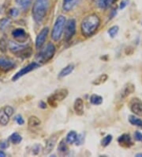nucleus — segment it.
Segmentation results:
<instances>
[{
	"label": "nucleus",
	"instance_id": "6",
	"mask_svg": "<svg viewBox=\"0 0 142 157\" xmlns=\"http://www.w3.org/2000/svg\"><path fill=\"white\" fill-rule=\"evenodd\" d=\"M64 30V39L66 41H69L76 33V21L74 19H69Z\"/></svg>",
	"mask_w": 142,
	"mask_h": 157
},
{
	"label": "nucleus",
	"instance_id": "27",
	"mask_svg": "<svg viewBox=\"0 0 142 157\" xmlns=\"http://www.w3.org/2000/svg\"><path fill=\"white\" fill-rule=\"evenodd\" d=\"M18 5L21 6V8L25 9L27 7H29V5L32 3V0H15Z\"/></svg>",
	"mask_w": 142,
	"mask_h": 157
},
{
	"label": "nucleus",
	"instance_id": "24",
	"mask_svg": "<svg viewBox=\"0 0 142 157\" xmlns=\"http://www.w3.org/2000/svg\"><path fill=\"white\" fill-rule=\"evenodd\" d=\"M108 78V76L106 74H102L99 76L97 78H96L94 81L92 82V83L94 85H100L106 82V80Z\"/></svg>",
	"mask_w": 142,
	"mask_h": 157
},
{
	"label": "nucleus",
	"instance_id": "42",
	"mask_svg": "<svg viewBox=\"0 0 142 157\" xmlns=\"http://www.w3.org/2000/svg\"><path fill=\"white\" fill-rule=\"evenodd\" d=\"M5 156H6L5 152L3 151H0V157H5Z\"/></svg>",
	"mask_w": 142,
	"mask_h": 157
},
{
	"label": "nucleus",
	"instance_id": "10",
	"mask_svg": "<svg viewBox=\"0 0 142 157\" xmlns=\"http://www.w3.org/2000/svg\"><path fill=\"white\" fill-rule=\"evenodd\" d=\"M57 140H58V136L57 134H54L52 136H51L49 139L47 140L46 142V145H45V148L44 149V155H48L49 153L51 152V151L53 150L55 146L56 145Z\"/></svg>",
	"mask_w": 142,
	"mask_h": 157
},
{
	"label": "nucleus",
	"instance_id": "36",
	"mask_svg": "<svg viewBox=\"0 0 142 157\" xmlns=\"http://www.w3.org/2000/svg\"><path fill=\"white\" fill-rule=\"evenodd\" d=\"M134 137H135V140H137V141L142 142V133L139 131H136L135 133H134Z\"/></svg>",
	"mask_w": 142,
	"mask_h": 157
},
{
	"label": "nucleus",
	"instance_id": "11",
	"mask_svg": "<svg viewBox=\"0 0 142 157\" xmlns=\"http://www.w3.org/2000/svg\"><path fill=\"white\" fill-rule=\"evenodd\" d=\"M14 63L13 61L5 58H0V69L4 72H7L14 68Z\"/></svg>",
	"mask_w": 142,
	"mask_h": 157
},
{
	"label": "nucleus",
	"instance_id": "37",
	"mask_svg": "<svg viewBox=\"0 0 142 157\" xmlns=\"http://www.w3.org/2000/svg\"><path fill=\"white\" fill-rule=\"evenodd\" d=\"M8 146H9V143L6 140L0 142V149H6L8 148Z\"/></svg>",
	"mask_w": 142,
	"mask_h": 157
},
{
	"label": "nucleus",
	"instance_id": "38",
	"mask_svg": "<svg viewBox=\"0 0 142 157\" xmlns=\"http://www.w3.org/2000/svg\"><path fill=\"white\" fill-rule=\"evenodd\" d=\"M40 145H36L34 147H33V154H35V155H37L40 152Z\"/></svg>",
	"mask_w": 142,
	"mask_h": 157
},
{
	"label": "nucleus",
	"instance_id": "1",
	"mask_svg": "<svg viewBox=\"0 0 142 157\" xmlns=\"http://www.w3.org/2000/svg\"><path fill=\"white\" fill-rule=\"evenodd\" d=\"M100 24V20L96 14H92L87 16L83 19L81 25V33L84 36H91L97 30Z\"/></svg>",
	"mask_w": 142,
	"mask_h": 157
},
{
	"label": "nucleus",
	"instance_id": "4",
	"mask_svg": "<svg viewBox=\"0 0 142 157\" xmlns=\"http://www.w3.org/2000/svg\"><path fill=\"white\" fill-rule=\"evenodd\" d=\"M68 95V91L66 89H59L47 98V103L51 107H55L59 102H61Z\"/></svg>",
	"mask_w": 142,
	"mask_h": 157
},
{
	"label": "nucleus",
	"instance_id": "7",
	"mask_svg": "<svg viewBox=\"0 0 142 157\" xmlns=\"http://www.w3.org/2000/svg\"><path fill=\"white\" fill-rule=\"evenodd\" d=\"M39 66H40V64L37 63H36V62L32 63H29V65L25 66V67H23L22 69H21L19 72H18L16 73L14 76V77L12 78V80H13V81H17L18 78H21V76H25V75L27 74V73L32 72L33 70L36 69V67H38Z\"/></svg>",
	"mask_w": 142,
	"mask_h": 157
},
{
	"label": "nucleus",
	"instance_id": "33",
	"mask_svg": "<svg viewBox=\"0 0 142 157\" xmlns=\"http://www.w3.org/2000/svg\"><path fill=\"white\" fill-rule=\"evenodd\" d=\"M6 48H7V43L6 42V41L4 39L0 40V49H1V51L6 52Z\"/></svg>",
	"mask_w": 142,
	"mask_h": 157
},
{
	"label": "nucleus",
	"instance_id": "23",
	"mask_svg": "<svg viewBox=\"0 0 142 157\" xmlns=\"http://www.w3.org/2000/svg\"><path fill=\"white\" fill-rule=\"evenodd\" d=\"M10 141L12 142L13 144H15V145H18L20 142L22 140V137H21L18 133H14L12 134L11 136H10Z\"/></svg>",
	"mask_w": 142,
	"mask_h": 157
},
{
	"label": "nucleus",
	"instance_id": "12",
	"mask_svg": "<svg viewBox=\"0 0 142 157\" xmlns=\"http://www.w3.org/2000/svg\"><path fill=\"white\" fill-rule=\"evenodd\" d=\"M74 109L77 115H82L84 113V102L81 98H77L74 104Z\"/></svg>",
	"mask_w": 142,
	"mask_h": 157
},
{
	"label": "nucleus",
	"instance_id": "15",
	"mask_svg": "<svg viewBox=\"0 0 142 157\" xmlns=\"http://www.w3.org/2000/svg\"><path fill=\"white\" fill-rule=\"evenodd\" d=\"M27 48L25 46L20 45L17 43L13 42V41H10L9 43V49L12 52L14 53H16V54H18L19 52H21L22 50H24L25 48Z\"/></svg>",
	"mask_w": 142,
	"mask_h": 157
},
{
	"label": "nucleus",
	"instance_id": "2",
	"mask_svg": "<svg viewBox=\"0 0 142 157\" xmlns=\"http://www.w3.org/2000/svg\"><path fill=\"white\" fill-rule=\"evenodd\" d=\"M48 7V0H36L33 7V18L36 23L40 24L44 21Z\"/></svg>",
	"mask_w": 142,
	"mask_h": 157
},
{
	"label": "nucleus",
	"instance_id": "34",
	"mask_svg": "<svg viewBox=\"0 0 142 157\" xmlns=\"http://www.w3.org/2000/svg\"><path fill=\"white\" fill-rule=\"evenodd\" d=\"M83 141H84V136L83 134H78L77 136V139H76V145H82Z\"/></svg>",
	"mask_w": 142,
	"mask_h": 157
},
{
	"label": "nucleus",
	"instance_id": "9",
	"mask_svg": "<svg viewBox=\"0 0 142 157\" xmlns=\"http://www.w3.org/2000/svg\"><path fill=\"white\" fill-rule=\"evenodd\" d=\"M130 109L134 114L142 116V102L138 98H133L130 102Z\"/></svg>",
	"mask_w": 142,
	"mask_h": 157
},
{
	"label": "nucleus",
	"instance_id": "20",
	"mask_svg": "<svg viewBox=\"0 0 142 157\" xmlns=\"http://www.w3.org/2000/svg\"><path fill=\"white\" fill-rule=\"evenodd\" d=\"M129 121L131 125H135V126L142 127V120L140 119L134 115H130L129 117Z\"/></svg>",
	"mask_w": 142,
	"mask_h": 157
},
{
	"label": "nucleus",
	"instance_id": "31",
	"mask_svg": "<svg viewBox=\"0 0 142 157\" xmlns=\"http://www.w3.org/2000/svg\"><path fill=\"white\" fill-rule=\"evenodd\" d=\"M10 24V20L7 18H3L0 21V30H4Z\"/></svg>",
	"mask_w": 142,
	"mask_h": 157
},
{
	"label": "nucleus",
	"instance_id": "30",
	"mask_svg": "<svg viewBox=\"0 0 142 157\" xmlns=\"http://www.w3.org/2000/svg\"><path fill=\"white\" fill-rule=\"evenodd\" d=\"M112 140V136L111 135H107L105 137H104V139L102 140L101 141V145H103L104 147H106L107 145H110V143Z\"/></svg>",
	"mask_w": 142,
	"mask_h": 157
},
{
	"label": "nucleus",
	"instance_id": "3",
	"mask_svg": "<svg viewBox=\"0 0 142 157\" xmlns=\"http://www.w3.org/2000/svg\"><path fill=\"white\" fill-rule=\"evenodd\" d=\"M66 23V20L63 15H59L57 18L55 23L54 25L52 32H51V39L53 40L54 41H58L61 38L62 33L65 29Z\"/></svg>",
	"mask_w": 142,
	"mask_h": 157
},
{
	"label": "nucleus",
	"instance_id": "21",
	"mask_svg": "<svg viewBox=\"0 0 142 157\" xmlns=\"http://www.w3.org/2000/svg\"><path fill=\"white\" fill-rule=\"evenodd\" d=\"M77 134L75 131H70L69 132L68 134L66 135V141L67 142L68 144H74L76 141L77 139Z\"/></svg>",
	"mask_w": 142,
	"mask_h": 157
},
{
	"label": "nucleus",
	"instance_id": "14",
	"mask_svg": "<svg viewBox=\"0 0 142 157\" xmlns=\"http://www.w3.org/2000/svg\"><path fill=\"white\" fill-rule=\"evenodd\" d=\"M135 91V87L134 85L132 84V83H128L124 87V88L122 89L121 93V96L122 98H125L127 96H129L130 94H131L132 93H133Z\"/></svg>",
	"mask_w": 142,
	"mask_h": 157
},
{
	"label": "nucleus",
	"instance_id": "19",
	"mask_svg": "<svg viewBox=\"0 0 142 157\" xmlns=\"http://www.w3.org/2000/svg\"><path fill=\"white\" fill-rule=\"evenodd\" d=\"M28 124H29V126L31 127V128H35V127L39 126L41 124V121L36 116H31L29 118Z\"/></svg>",
	"mask_w": 142,
	"mask_h": 157
},
{
	"label": "nucleus",
	"instance_id": "22",
	"mask_svg": "<svg viewBox=\"0 0 142 157\" xmlns=\"http://www.w3.org/2000/svg\"><path fill=\"white\" fill-rule=\"evenodd\" d=\"M90 103L95 106H99L103 103V98L97 94H92L90 97Z\"/></svg>",
	"mask_w": 142,
	"mask_h": 157
},
{
	"label": "nucleus",
	"instance_id": "17",
	"mask_svg": "<svg viewBox=\"0 0 142 157\" xmlns=\"http://www.w3.org/2000/svg\"><path fill=\"white\" fill-rule=\"evenodd\" d=\"M74 69V65H73V64H69V65H67L66 67H64V68L60 72V73L59 74V78H63V77L69 76L70 74L73 72Z\"/></svg>",
	"mask_w": 142,
	"mask_h": 157
},
{
	"label": "nucleus",
	"instance_id": "8",
	"mask_svg": "<svg viewBox=\"0 0 142 157\" xmlns=\"http://www.w3.org/2000/svg\"><path fill=\"white\" fill-rule=\"evenodd\" d=\"M48 32H49V28L45 27L37 35L36 39V48H37V49L41 48L43 45H44L45 41H46V38H47V34H48Z\"/></svg>",
	"mask_w": 142,
	"mask_h": 157
},
{
	"label": "nucleus",
	"instance_id": "29",
	"mask_svg": "<svg viewBox=\"0 0 142 157\" xmlns=\"http://www.w3.org/2000/svg\"><path fill=\"white\" fill-rule=\"evenodd\" d=\"M118 30H119V28H118V25H114L111 28H110L109 30H108V33H109V35L111 37H115V36L117 35V33L118 32Z\"/></svg>",
	"mask_w": 142,
	"mask_h": 157
},
{
	"label": "nucleus",
	"instance_id": "40",
	"mask_svg": "<svg viewBox=\"0 0 142 157\" xmlns=\"http://www.w3.org/2000/svg\"><path fill=\"white\" fill-rule=\"evenodd\" d=\"M19 14V11H18V9H11L10 10V15L12 17H17Z\"/></svg>",
	"mask_w": 142,
	"mask_h": 157
},
{
	"label": "nucleus",
	"instance_id": "35",
	"mask_svg": "<svg viewBox=\"0 0 142 157\" xmlns=\"http://www.w3.org/2000/svg\"><path fill=\"white\" fill-rule=\"evenodd\" d=\"M14 120L17 121V123H18V125H24V123H25V121H24V119L22 118L21 115H17V116L15 117Z\"/></svg>",
	"mask_w": 142,
	"mask_h": 157
},
{
	"label": "nucleus",
	"instance_id": "39",
	"mask_svg": "<svg viewBox=\"0 0 142 157\" xmlns=\"http://www.w3.org/2000/svg\"><path fill=\"white\" fill-rule=\"evenodd\" d=\"M128 3H129V1H128V0H122V1L121 2V3H120V6H119L120 10L124 9L125 7L128 5Z\"/></svg>",
	"mask_w": 142,
	"mask_h": 157
},
{
	"label": "nucleus",
	"instance_id": "41",
	"mask_svg": "<svg viewBox=\"0 0 142 157\" xmlns=\"http://www.w3.org/2000/svg\"><path fill=\"white\" fill-rule=\"evenodd\" d=\"M40 107H41L43 109L46 108V103H44V102H40Z\"/></svg>",
	"mask_w": 142,
	"mask_h": 157
},
{
	"label": "nucleus",
	"instance_id": "13",
	"mask_svg": "<svg viewBox=\"0 0 142 157\" xmlns=\"http://www.w3.org/2000/svg\"><path fill=\"white\" fill-rule=\"evenodd\" d=\"M118 143L124 147H130L133 145L132 140H131V137L129 134H123L118 137Z\"/></svg>",
	"mask_w": 142,
	"mask_h": 157
},
{
	"label": "nucleus",
	"instance_id": "25",
	"mask_svg": "<svg viewBox=\"0 0 142 157\" xmlns=\"http://www.w3.org/2000/svg\"><path fill=\"white\" fill-rule=\"evenodd\" d=\"M13 36L15 38H21V37H25V32L23 29H17L13 31Z\"/></svg>",
	"mask_w": 142,
	"mask_h": 157
},
{
	"label": "nucleus",
	"instance_id": "43",
	"mask_svg": "<svg viewBox=\"0 0 142 157\" xmlns=\"http://www.w3.org/2000/svg\"><path fill=\"white\" fill-rule=\"evenodd\" d=\"M135 156L136 157H142V153H141V152H140V153H137V154L135 155Z\"/></svg>",
	"mask_w": 142,
	"mask_h": 157
},
{
	"label": "nucleus",
	"instance_id": "5",
	"mask_svg": "<svg viewBox=\"0 0 142 157\" xmlns=\"http://www.w3.org/2000/svg\"><path fill=\"white\" fill-rule=\"evenodd\" d=\"M55 52V47L53 44L49 43L40 52V60L43 61V62H47V61H50L51 59L54 56Z\"/></svg>",
	"mask_w": 142,
	"mask_h": 157
},
{
	"label": "nucleus",
	"instance_id": "32",
	"mask_svg": "<svg viewBox=\"0 0 142 157\" xmlns=\"http://www.w3.org/2000/svg\"><path fill=\"white\" fill-rule=\"evenodd\" d=\"M3 109H4V111L6 112V114L8 115L10 118L12 115H13V114H14V109L12 108L11 106H5Z\"/></svg>",
	"mask_w": 142,
	"mask_h": 157
},
{
	"label": "nucleus",
	"instance_id": "16",
	"mask_svg": "<svg viewBox=\"0 0 142 157\" xmlns=\"http://www.w3.org/2000/svg\"><path fill=\"white\" fill-rule=\"evenodd\" d=\"M77 0H63L62 8L66 11H70L77 4Z\"/></svg>",
	"mask_w": 142,
	"mask_h": 157
},
{
	"label": "nucleus",
	"instance_id": "18",
	"mask_svg": "<svg viewBox=\"0 0 142 157\" xmlns=\"http://www.w3.org/2000/svg\"><path fill=\"white\" fill-rule=\"evenodd\" d=\"M10 120V117L6 114V113L4 111V109H0V125H6L8 124Z\"/></svg>",
	"mask_w": 142,
	"mask_h": 157
},
{
	"label": "nucleus",
	"instance_id": "26",
	"mask_svg": "<svg viewBox=\"0 0 142 157\" xmlns=\"http://www.w3.org/2000/svg\"><path fill=\"white\" fill-rule=\"evenodd\" d=\"M114 0H97V5L100 8H106L112 4Z\"/></svg>",
	"mask_w": 142,
	"mask_h": 157
},
{
	"label": "nucleus",
	"instance_id": "28",
	"mask_svg": "<svg viewBox=\"0 0 142 157\" xmlns=\"http://www.w3.org/2000/svg\"><path fill=\"white\" fill-rule=\"evenodd\" d=\"M58 150H59L60 152H62V153H65L68 150V147L66 145V143L65 140H62L61 141L59 142V147H58Z\"/></svg>",
	"mask_w": 142,
	"mask_h": 157
}]
</instances>
